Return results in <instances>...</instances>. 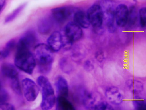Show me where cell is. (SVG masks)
<instances>
[{
	"instance_id": "7a4b0ae2",
	"label": "cell",
	"mask_w": 146,
	"mask_h": 110,
	"mask_svg": "<svg viewBox=\"0 0 146 110\" xmlns=\"http://www.w3.org/2000/svg\"><path fill=\"white\" fill-rule=\"evenodd\" d=\"M14 63L19 69L29 74H31L35 66L36 62L33 55L25 49H17Z\"/></svg>"
},
{
	"instance_id": "30bf717a",
	"label": "cell",
	"mask_w": 146,
	"mask_h": 110,
	"mask_svg": "<svg viewBox=\"0 0 146 110\" xmlns=\"http://www.w3.org/2000/svg\"><path fill=\"white\" fill-rule=\"evenodd\" d=\"M106 97L112 104L119 105L123 101V97L117 87L112 86L107 88L105 91Z\"/></svg>"
},
{
	"instance_id": "e0dca14e",
	"label": "cell",
	"mask_w": 146,
	"mask_h": 110,
	"mask_svg": "<svg viewBox=\"0 0 146 110\" xmlns=\"http://www.w3.org/2000/svg\"><path fill=\"white\" fill-rule=\"evenodd\" d=\"M19 39L29 49L35 43L36 38L33 32L29 31L25 33Z\"/></svg>"
},
{
	"instance_id": "52a82bcc",
	"label": "cell",
	"mask_w": 146,
	"mask_h": 110,
	"mask_svg": "<svg viewBox=\"0 0 146 110\" xmlns=\"http://www.w3.org/2000/svg\"><path fill=\"white\" fill-rule=\"evenodd\" d=\"M63 33L72 43L80 39L83 33L81 27L74 22H69L66 25Z\"/></svg>"
},
{
	"instance_id": "277c9868",
	"label": "cell",
	"mask_w": 146,
	"mask_h": 110,
	"mask_svg": "<svg viewBox=\"0 0 146 110\" xmlns=\"http://www.w3.org/2000/svg\"><path fill=\"white\" fill-rule=\"evenodd\" d=\"M90 24L96 28H99L103 21V13L100 5L95 4L88 9L86 14Z\"/></svg>"
},
{
	"instance_id": "7402d4cb",
	"label": "cell",
	"mask_w": 146,
	"mask_h": 110,
	"mask_svg": "<svg viewBox=\"0 0 146 110\" xmlns=\"http://www.w3.org/2000/svg\"><path fill=\"white\" fill-rule=\"evenodd\" d=\"M133 104L136 110H145L146 102L143 98L138 96H135L132 100Z\"/></svg>"
},
{
	"instance_id": "3957f363",
	"label": "cell",
	"mask_w": 146,
	"mask_h": 110,
	"mask_svg": "<svg viewBox=\"0 0 146 110\" xmlns=\"http://www.w3.org/2000/svg\"><path fill=\"white\" fill-rule=\"evenodd\" d=\"M37 81L42 91L41 108L43 110L50 109L53 106L55 102L53 89L48 79L44 76H39Z\"/></svg>"
},
{
	"instance_id": "d6986e66",
	"label": "cell",
	"mask_w": 146,
	"mask_h": 110,
	"mask_svg": "<svg viewBox=\"0 0 146 110\" xmlns=\"http://www.w3.org/2000/svg\"><path fill=\"white\" fill-rule=\"evenodd\" d=\"M52 25V21L50 18L47 17L43 18L38 23V30L42 34H47L50 31Z\"/></svg>"
},
{
	"instance_id": "6da1fadb",
	"label": "cell",
	"mask_w": 146,
	"mask_h": 110,
	"mask_svg": "<svg viewBox=\"0 0 146 110\" xmlns=\"http://www.w3.org/2000/svg\"><path fill=\"white\" fill-rule=\"evenodd\" d=\"M53 51L45 44H39L35 47L33 55L41 72L46 73L50 70L53 60Z\"/></svg>"
},
{
	"instance_id": "4316f807",
	"label": "cell",
	"mask_w": 146,
	"mask_h": 110,
	"mask_svg": "<svg viewBox=\"0 0 146 110\" xmlns=\"http://www.w3.org/2000/svg\"><path fill=\"white\" fill-rule=\"evenodd\" d=\"M17 43L15 40L12 39L7 43L5 47L11 52L16 46Z\"/></svg>"
},
{
	"instance_id": "44dd1931",
	"label": "cell",
	"mask_w": 146,
	"mask_h": 110,
	"mask_svg": "<svg viewBox=\"0 0 146 110\" xmlns=\"http://www.w3.org/2000/svg\"><path fill=\"white\" fill-rule=\"evenodd\" d=\"M10 86L13 91L19 95L22 94L21 89L18 76L9 79Z\"/></svg>"
},
{
	"instance_id": "4fadbf2b",
	"label": "cell",
	"mask_w": 146,
	"mask_h": 110,
	"mask_svg": "<svg viewBox=\"0 0 146 110\" xmlns=\"http://www.w3.org/2000/svg\"><path fill=\"white\" fill-rule=\"evenodd\" d=\"M55 83L58 96L66 97L68 94V88L66 79L62 76H59L56 78Z\"/></svg>"
},
{
	"instance_id": "cb8c5ba5",
	"label": "cell",
	"mask_w": 146,
	"mask_h": 110,
	"mask_svg": "<svg viewBox=\"0 0 146 110\" xmlns=\"http://www.w3.org/2000/svg\"><path fill=\"white\" fill-rule=\"evenodd\" d=\"M95 110H113L112 107L108 103L103 101L99 102L97 103L94 108Z\"/></svg>"
},
{
	"instance_id": "f546056e",
	"label": "cell",
	"mask_w": 146,
	"mask_h": 110,
	"mask_svg": "<svg viewBox=\"0 0 146 110\" xmlns=\"http://www.w3.org/2000/svg\"><path fill=\"white\" fill-rule=\"evenodd\" d=\"M84 67V69L88 71H91L94 69V66L89 60H87L85 61Z\"/></svg>"
},
{
	"instance_id": "4dcf8cb0",
	"label": "cell",
	"mask_w": 146,
	"mask_h": 110,
	"mask_svg": "<svg viewBox=\"0 0 146 110\" xmlns=\"http://www.w3.org/2000/svg\"><path fill=\"white\" fill-rule=\"evenodd\" d=\"M95 57L97 60L100 62H102L104 59L103 52L101 51L97 52L95 55Z\"/></svg>"
},
{
	"instance_id": "ac0fdd59",
	"label": "cell",
	"mask_w": 146,
	"mask_h": 110,
	"mask_svg": "<svg viewBox=\"0 0 146 110\" xmlns=\"http://www.w3.org/2000/svg\"><path fill=\"white\" fill-rule=\"evenodd\" d=\"M56 110H75L72 104L64 97L58 96L56 101Z\"/></svg>"
},
{
	"instance_id": "7c38bea8",
	"label": "cell",
	"mask_w": 146,
	"mask_h": 110,
	"mask_svg": "<svg viewBox=\"0 0 146 110\" xmlns=\"http://www.w3.org/2000/svg\"><path fill=\"white\" fill-rule=\"evenodd\" d=\"M48 45L54 51H58L63 47L62 35L58 31L52 33L47 40Z\"/></svg>"
},
{
	"instance_id": "83f0119b",
	"label": "cell",
	"mask_w": 146,
	"mask_h": 110,
	"mask_svg": "<svg viewBox=\"0 0 146 110\" xmlns=\"http://www.w3.org/2000/svg\"><path fill=\"white\" fill-rule=\"evenodd\" d=\"M10 52L5 47L0 50V61L5 59L9 55Z\"/></svg>"
},
{
	"instance_id": "9a60e30c",
	"label": "cell",
	"mask_w": 146,
	"mask_h": 110,
	"mask_svg": "<svg viewBox=\"0 0 146 110\" xmlns=\"http://www.w3.org/2000/svg\"><path fill=\"white\" fill-rule=\"evenodd\" d=\"M0 72L3 76L9 79L18 76V72L16 67L8 63H4L0 67Z\"/></svg>"
},
{
	"instance_id": "d4e9b609",
	"label": "cell",
	"mask_w": 146,
	"mask_h": 110,
	"mask_svg": "<svg viewBox=\"0 0 146 110\" xmlns=\"http://www.w3.org/2000/svg\"><path fill=\"white\" fill-rule=\"evenodd\" d=\"M139 23L141 27L145 28L146 25V9L145 7L141 8L139 11Z\"/></svg>"
},
{
	"instance_id": "f1b7e54d",
	"label": "cell",
	"mask_w": 146,
	"mask_h": 110,
	"mask_svg": "<svg viewBox=\"0 0 146 110\" xmlns=\"http://www.w3.org/2000/svg\"><path fill=\"white\" fill-rule=\"evenodd\" d=\"M14 107L11 104L3 103L0 104V110H14Z\"/></svg>"
},
{
	"instance_id": "2e32d148",
	"label": "cell",
	"mask_w": 146,
	"mask_h": 110,
	"mask_svg": "<svg viewBox=\"0 0 146 110\" xmlns=\"http://www.w3.org/2000/svg\"><path fill=\"white\" fill-rule=\"evenodd\" d=\"M126 85L129 91L134 94H139L143 90L144 86L143 83L139 80L128 79L126 81Z\"/></svg>"
},
{
	"instance_id": "603a6c76",
	"label": "cell",
	"mask_w": 146,
	"mask_h": 110,
	"mask_svg": "<svg viewBox=\"0 0 146 110\" xmlns=\"http://www.w3.org/2000/svg\"><path fill=\"white\" fill-rule=\"evenodd\" d=\"M25 6V4L20 5L9 14L5 19V23H7L13 20L21 12Z\"/></svg>"
},
{
	"instance_id": "9c48e42d",
	"label": "cell",
	"mask_w": 146,
	"mask_h": 110,
	"mask_svg": "<svg viewBox=\"0 0 146 110\" xmlns=\"http://www.w3.org/2000/svg\"><path fill=\"white\" fill-rule=\"evenodd\" d=\"M73 10L65 7L55 8L52 9L51 14L53 18L58 22H64L71 16Z\"/></svg>"
},
{
	"instance_id": "5bb4252c",
	"label": "cell",
	"mask_w": 146,
	"mask_h": 110,
	"mask_svg": "<svg viewBox=\"0 0 146 110\" xmlns=\"http://www.w3.org/2000/svg\"><path fill=\"white\" fill-rule=\"evenodd\" d=\"M73 20L74 22L84 28H88L90 25L86 14L80 10L75 12L73 16Z\"/></svg>"
},
{
	"instance_id": "ba28073f",
	"label": "cell",
	"mask_w": 146,
	"mask_h": 110,
	"mask_svg": "<svg viewBox=\"0 0 146 110\" xmlns=\"http://www.w3.org/2000/svg\"><path fill=\"white\" fill-rule=\"evenodd\" d=\"M129 9L127 5L121 4L116 7L115 11V18L117 25L120 27H125L127 24Z\"/></svg>"
},
{
	"instance_id": "8fae6325",
	"label": "cell",
	"mask_w": 146,
	"mask_h": 110,
	"mask_svg": "<svg viewBox=\"0 0 146 110\" xmlns=\"http://www.w3.org/2000/svg\"><path fill=\"white\" fill-rule=\"evenodd\" d=\"M79 91L78 96L85 107L87 109H93L96 104L95 96L83 89Z\"/></svg>"
},
{
	"instance_id": "ffe728a7",
	"label": "cell",
	"mask_w": 146,
	"mask_h": 110,
	"mask_svg": "<svg viewBox=\"0 0 146 110\" xmlns=\"http://www.w3.org/2000/svg\"><path fill=\"white\" fill-rule=\"evenodd\" d=\"M129 13L127 23L129 26H134L138 20V13L136 7L134 5L130 6L128 9Z\"/></svg>"
},
{
	"instance_id": "484cf974",
	"label": "cell",
	"mask_w": 146,
	"mask_h": 110,
	"mask_svg": "<svg viewBox=\"0 0 146 110\" xmlns=\"http://www.w3.org/2000/svg\"><path fill=\"white\" fill-rule=\"evenodd\" d=\"M7 92L2 87L0 89V104L5 102L8 98Z\"/></svg>"
},
{
	"instance_id": "d6a6232c",
	"label": "cell",
	"mask_w": 146,
	"mask_h": 110,
	"mask_svg": "<svg viewBox=\"0 0 146 110\" xmlns=\"http://www.w3.org/2000/svg\"><path fill=\"white\" fill-rule=\"evenodd\" d=\"M2 85L1 82L0 81V89L2 88Z\"/></svg>"
},
{
	"instance_id": "5b68a950",
	"label": "cell",
	"mask_w": 146,
	"mask_h": 110,
	"mask_svg": "<svg viewBox=\"0 0 146 110\" xmlns=\"http://www.w3.org/2000/svg\"><path fill=\"white\" fill-rule=\"evenodd\" d=\"M22 86L24 96L27 101H33L36 98L39 92V88L32 80L25 78L22 81Z\"/></svg>"
},
{
	"instance_id": "1f68e13d",
	"label": "cell",
	"mask_w": 146,
	"mask_h": 110,
	"mask_svg": "<svg viewBox=\"0 0 146 110\" xmlns=\"http://www.w3.org/2000/svg\"><path fill=\"white\" fill-rule=\"evenodd\" d=\"M5 2V0H0V12L3 7Z\"/></svg>"
},
{
	"instance_id": "8992f818",
	"label": "cell",
	"mask_w": 146,
	"mask_h": 110,
	"mask_svg": "<svg viewBox=\"0 0 146 110\" xmlns=\"http://www.w3.org/2000/svg\"><path fill=\"white\" fill-rule=\"evenodd\" d=\"M101 7L103 13V21L107 26L109 32L113 33L115 31L114 25L115 11L114 7L112 4L108 3L104 5L103 7Z\"/></svg>"
}]
</instances>
